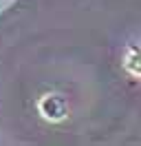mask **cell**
Returning <instances> with one entry per match:
<instances>
[{"mask_svg":"<svg viewBox=\"0 0 141 146\" xmlns=\"http://www.w3.org/2000/svg\"><path fill=\"white\" fill-rule=\"evenodd\" d=\"M38 109H40L44 119H49V122H62L69 115V102L64 100V95H60V93H49V95H44L40 100Z\"/></svg>","mask_w":141,"mask_h":146,"instance_id":"cell-1","label":"cell"},{"mask_svg":"<svg viewBox=\"0 0 141 146\" xmlns=\"http://www.w3.org/2000/svg\"><path fill=\"white\" fill-rule=\"evenodd\" d=\"M123 66L132 73L141 78V46H130L126 55H123Z\"/></svg>","mask_w":141,"mask_h":146,"instance_id":"cell-2","label":"cell"}]
</instances>
